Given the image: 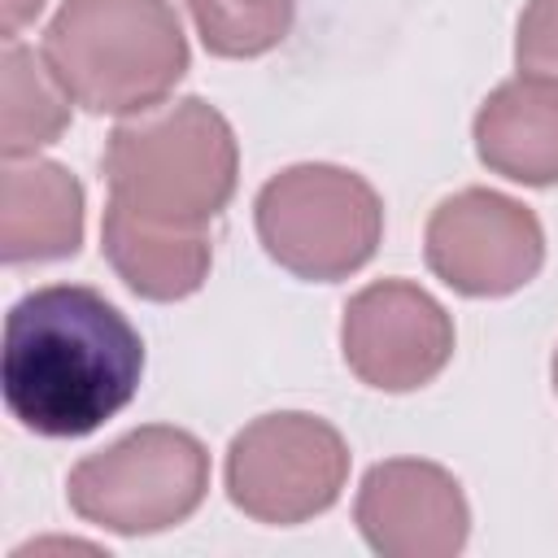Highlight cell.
Listing matches in <instances>:
<instances>
[{
	"label": "cell",
	"instance_id": "3",
	"mask_svg": "<svg viewBox=\"0 0 558 558\" xmlns=\"http://www.w3.org/2000/svg\"><path fill=\"white\" fill-rule=\"evenodd\" d=\"M44 61L87 113L135 118L187 74V35L170 0H61Z\"/></svg>",
	"mask_w": 558,
	"mask_h": 558
},
{
	"label": "cell",
	"instance_id": "7",
	"mask_svg": "<svg viewBox=\"0 0 558 558\" xmlns=\"http://www.w3.org/2000/svg\"><path fill=\"white\" fill-rule=\"evenodd\" d=\"M423 257L462 296H510L545 266V231L523 201L493 187H462L432 209Z\"/></svg>",
	"mask_w": 558,
	"mask_h": 558
},
{
	"label": "cell",
	"instance_id": "5",
	"mask_svg": "<svg viewBox=\"0 0 558 558\" xmlns=\"http://www.w3.org/2000/svg\"><path fill=\"white\" fill-rule=\"evenodd\" d=\"M209 493L205 445L170 423H148L126 432L100 453H87L70 480V510L118 536H153L179 527L201 510Z\"/></svg>",
	"mask_w": 558,
	"mask_h": 558
},
{
	"label": "cell",
	"instance_id": "17",
	"mask_svg": "<svg viewBox=\"0 0 558 558\" xmlns=\"http://www.w3.org/2000/svg\"><path fill=\"white\" fill-rule=\"evenodd\" d=\"M549 371H554V392H558V349H554V366Z\"/></svg>",
	"mask_w": 558,
	"mask_h": 558
},
{
	"label": "cell",
	"instance_id": "11",
	"mask_svg": "<svg viewBox=\"0 0 558 558\" xmlns=\"http://www.w3.org/2000/svg\"><path fill=\"white\" fill-rule=\"evenodd\" d=\"M475 153L510 183H558V78L519 70L497 83L475 113Z\"/></svg>",
	"mask_w": 558,
	"mask_h": 558
},
{
	"label": "cell",
	"instance_id": "8",
	"mask_svg": "<svg viewBox=\"0 0 558 558\" xmlns=\"http://www.w3.org/2000/svg\"><path fill=\"white\" fill-rule=\"evenodd\" d=\"M344 366L379 392H414L453 357L449 310L410 279H379L349 296L340 318Z\"/></svg>",
	"mask_w": 558,
	"mask_h": 558
},
{
	"label": "cell",
	"instance_id": "2",
	"mask_svg": "<svg viewBox=\"0 0 558 558\" xmlns=\"http://www.w3.org/2000/svg\"><path fill=\"white\" fill-rule=\"evenodd\" d=\"M109 201L179 227H209L235 196L240 144L201 96H183L118 122L100 153Z\"/></svg>",
	"mask_w": 558,
	"mask_h": 558
},
{
	"label": "cell",
	"instance_id": "14",
	"mask_svg": "<svg viewBox=\"0 0 558 558\" xmlns=\"http://www.w3.org/2000/svg\"><path fill=\"white\" fill-rule=\"evenodd\" d=\"M209 57L248 61L283 44L296 0H183Z\"/></svg>",
	"mask_w": 558,
	"mask_h": 558
},
{
	"label": "cell",
	"instance_id": "12",
	"mask_svg": "<svg viewBox=\"0 0 558 558\" xmlns=\"http://www.w3.org/2000/svg\"><path fill=\"white\" fill-rule=\"evenodd\" d=\"M100 253L113 275L144 301H183L201 292L214 266V235L209 227H179L131 214L105 201L100 218Z\"/></svg>",
	"mask_w": 558,
	"mask_h": 558
},
{
	"label": "cell",
	"instance_id": "10",
	"mask_svg": "<svg viewBox=\"0 0 558 558\" xmlns=\"http://www.w3.org/2000/svg\"><path fill=\"white\" fill-rule=\"evenodd\" d=\"M83 244V183L48 157H13L0 174V253L9 266L61 262Z\"/></svg>",
	"mask_w": 558,
	"mask_h": 558
},
{
	"label": "cell",
	"instance_id": "16",
	"mask_svg": "<svg viewBox=\"0 0 558 558\" xmlns=\"http://www.w3.org/2000/svg\"><path fill=\"white\" fill-rule=\"evenodd\" d=\"M39 9L44 0H4V39H17V31L39 17Z\"/></svg>",
	"mask_w": 558,
	"mask_h": 558
},
{
	"label": "cell",
	"instance_id": "9",
	"mask_svg": "<svg viewBox=\"0 0 558 558\" xmlns=\"http://www.w3.org/2000/svg\"><path fill=\"white\" fill-rule=\"evenodd\" d=\"M353 523L379 558H453L471 536V506L440 462L388 458L362 475Z\"/></svg>",
	"mask_w": 558,
	"mask_h": 558
},
{
	"label": "cell",
	"instance_id": "15",
	"mask_svg": "<svg viewBox=\"0 0 558 558\" xmlns=\"http://www.w3.org/2000/svg\"><path fill=\"white\" fill-rule=\"evenodd\" d=\"M514 61L523 74L558 78V0H527L514 31Z\"/></svg>",
	"mask_w": 558,
	"mask_h": 558
},
{
	"label": "cell",
	"instance_id": "13",
	"mask_svg": "<svg viewBox=\"0 0 558 558\" xmlns=\"http://www.w3.org/2000/svg\"><path fill=\"white\" fill-rule=\"evenodd\" d=\"M4 126H0V153L4 161L13 157H35L44 144L61 140V131L70 126V92L57 83V74L48 70L44 52L4 39Z\"/></svg>",
	"mask_w": 558,
	"mask_h": 558
},
{
	"label": "cell",
	"instance_id": "6",
	"mask_svg": "<svg viewBox=\"0 0 558 558\" xmlns=\"http://www.w3.org/2000/svg\"><path fill=\"white\" fill-rule=\"evenodd\" d=\"M222 480L235 510L270 527H292L336 506L349 484V445L318 414H262L231 436Z\"/></svg>",
	"mask_w": 558,
	"mask_h": 558
},
{
	"label": "cell",
	"instance_id": "4",
	"mask_svg": "<svg viewBox=\"0 0 558 558\" xmlns=\"http://www.w3.org/2000/svg\"><path fill=\"white\" fill-rule=\"evenodd\" d=\"M253 222L266 257L288 275L336 283L375 257L384 240V201L357 170L301 161L262 183Z\"/></svg>",
	"mask_w": 558,
	"mask_h": 558
},
{
	"label": "cell",
	"instance_id": "1",
	"mask_svg": "<svg viewBox=\"0 0 558 558\" xmlns=\"http://www.w3.org/2000/svg\"><path fill=\"white\" fill-rule=\"evenodd\" d=\"M140 375V331L87 283L35 288L4 318V405L35 436L74 440L105 427L131 405Z\"/></svg>",
	"mask_w": 558,
	"mask_h": 558
}]
</instances>
